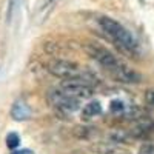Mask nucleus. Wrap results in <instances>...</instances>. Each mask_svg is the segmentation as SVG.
<instances>
[{"mask_svg": "<svg viewBox=\"0 0 154 154\" xmlns=\"http://www.w3.org/2000/svg\"><path fill=\"white\" fill-rule=\"evenodd\" d=\"M46 69L54 77H57V79H63V80H65V79H79V80L86 82L88 85L91 82H94V80H97L91 72L82 69L77 63H74L71 60L54 59V60H51L48 63Z\"/></svg>", "mask_w": 154, "mask_h": 154, "instance_id": "2", "label": "nucleus"}, {"mask_svg": "<svg viewBox=\"0 0 154 154\" xmlns=\"http://www.w3.org/2000/svg\"><path fill=\"white\" fill-rule=\"evenodd\" d=\"M83 51L91 59H94L96 62H99L102 66H105L109 72L120 63V60L116 57L111 51H108L106 48L100 46L97 43H85L83 45Z\"/></svg>", "mask_w": 154, "mask_h": 154, "instance_id": "4", "label": "nucleus"}, {"mask_svg": "<svg viewBox=\"0 0 154 154\" xmlns=\"http://www.w3.org/2000/svg\"><path fill=\"white\" fill-rule=\"evenodd\" d=\"M109 108H111V111H112V112H116V114H120V112H123V111H125V105L122 103L120 100H112Z\"/></svg>", "mask_w": 154, "mask_h": 154, "instance_id": "12", "label": "nucleus"}, {"mask_svg": "<svg viewBox=\"0 0 154 154\" xmlns=\"http://www.w3.org/2000/svg\"><path fill=\"white\" fill-rule=\"evenodd\" d=\"M11 154H34L31 149H17V151H12Z\"/></svg>", "mask_w": 154, "mask_h": 154, "instance_id": "15", "label": "nucleus"}, {"mask_svg": "<svg viewBox=\"0 0 154 154\" xmlns=\"http://www.w3.org/2000/svg\"><path fill=\"white\" fill-rule=\"evenodd\" d=\"M139 154H154V145L152 143H143L139 149Z\"/></svg>", "mask_w": 154, "mask_h": 154, "instance_id": "13", "label": "nucleus"}, {"mask_svg": "<svg viewBox=\"0 0 154 154\" xmlns=\"http://www.w3.org/2000/svg\"><path fill=\"white\" fill-rule=\"evenodd\" d=\"M111 74L114 75L116 80L123 82V83H139L140 79H142V75H140L137 71H134L130 66H126L125 63H122V62L111 71Z\"/></svg>", "mask_w": 154, "mask_h": 154, "instance_id": "6", "label": "nucleus"}, {"mask_svg": "<svg viewBox=\"0 0 154 154\" xmlns=\"http://www.w3.org/2000/svg\"><path fill=\"white\" fill-rule=\"evenodd\" d=\"M56 3V0H43V3L40 5V8H38V12H40L42 19H46V9H51L53 8V5Z\"/></svg>", "mask_w": 154, "mask_h": 154, "instance_id": "11", "label": "nucleus"}, {"mask_svg": "<svg viewBox=\"0 0 154 154\" xmlns=\"http://www.w3.org/2000/svg\"><path fill=\"white\" fill-rule=\"evenodd\" d=\"M19 145H20V137H19V134L9 133V134L6 136V146L11 148V149H14V148H17Z\"/></svg>", "mask_w": 154, "mask_h": 154, "instance_id": "10", "label": "nucleus"}, {"mask_svg": "<svg viewBox=\"0 0 154 154\" xmlns=\"http://www.w3.org/2000/svg\"><path fill=\"white\" fill-rule=\"evenodd\" d=\"M99 114H102V105L99 102H89V103L85 105L83 109H82V117L83 119H91V117H96Z\"/></svg>", "mask_w": 154, "mask_h": 154, "instance_id": "8", "label": "nucleus"}, {"mask_svg": "<svg viewBox=\"0 0 154 154\" xmlns=\"http://www.w3.org/2000/svg\"><path fill=\"white\" fill-rule=\"evenodd\" d=\"M11 117L17 122L28 120L31 117V108L23 100H17V102H14V105L11 108Z\"/></svg>", "mask_w": 154, "mask_h": 154, "instance_id": "7", "label": "nucleus"}, {"mask_svg": "<svg viewBox=\"0 0 154 154\" xmlns=\"http://www.w3.org/2000/svg\"><path fill=\"white\" fill-rule=\"evenodd\" d=\"M48 102L56 108L57 116L62 114L63 117H66V114L74 112L80 108L79 100L68 96L63 89H51L48 93Z\"/></svg>", "mask_w": 154, "mask_h": 154, "instance_id": "3", "label": "nucleus"}, {"mask_svg": "<svg viewBox=\"0 0 154 154\" xmlns=\"http://www.w3.org/2000/svg\"><path fill=\"white\" fill-rule=\"evenodd\" d=\"M60 89H63L68 96L80 100V99H91L93 97V88L83 80L79 79H65L60 83Z\"/></svg>", "mask_w": 154, "mask_h": 154, "instance_id": "5", "label": "nucleus"}, {"mask_svg": "<svg viewBox=\"0 0 154 154\" xmlns=\"http://www.w3.org/2000/svg\"><path fill=\"white\" fill-rule=\"evenodd\" d=\"M93 131V128H88V126H75L74 128V136L75 137H79V139H88L89 134H91Z\"/></svg>", "mask_w": 154, "mask_h": 154, "instance_id": "9", "label": "nucleus"}, {"mask_svg": "<svg viewBox=\"0 0 154 154\" xmlns=\"http://www.w3.org/2000/svg\"><path fill=\"white\" fill-rule=\"evenodd\" d=\"M99 25L120 51L130 54L131 57L139 54V43L134 38V35L117 20L103 16V17H99Z\"/></svg>", "mask_w": 154, "mask_h": 154, "instance_id": "1", "label": "nucleus"}, {"mask_svg": "<svg viewBox=\"0 0 154 154\" xmlns=\"http://www.w3.org/2000/svg\"><path fill=\"white\" fill-rule=\"evenodd\" d=\"M145 99H146V102H148L149 105H152V106H154V89H149V91H146Z\"/></svg>", "mask_w": 154, "mask_h": 154, "instance_id": "14", "label": "nucleus"}]
</instances>
